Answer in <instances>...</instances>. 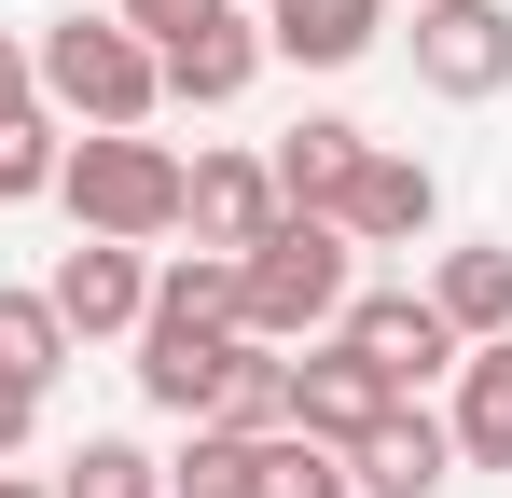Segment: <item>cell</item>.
Instances as JSON below:
<instances>
[{
	"instance_id": "6da1fadb",
	"label": "cell",
	"mask_w": 512,
	"mask_h": 498,
	"mask_svg": "<svg viewBox=\"0 0 512 498\" xmlns=\"http://www.w3.org/2000/svg\"><path fill=\"white\" fill-rule=\"evenodd\" d=\"M346 291H360L346 222L277 208V222L236 249V332H250V346H305V332H333V319H346Z\"/></svg>"
},
{
	"instance_id": "7a4b0ae2",
	"label": "cell",
	"mask_w": 512,
	"mask_h": 498,
	"mask_svg": "<svg viewBox=\"0 0 512 498\" xmlns=\"http://www.w3.org/2000/svg\"><path fill=\"white\" fill-rule=\"evenodd\" d=\"M28 83H42V111H56V125H153V97H167L153 42H139L125 14H84V0L28 42Z\"/></svg>"
},
{
	"instance_id": "3957f363",
	"label": "cell",
	"mask_w": 512,
	"mask_h": 498,
	"mask_svg": "<svg viewBox=\"0 0 512 498\" xmlns=\"http://www.w3.org/2000/svg\"><path fill=\"white\" fill-rule=\"evenodd\" d=\"M56 194H70V222L111 236V249L180 236V153H167V139H139V125H84L70 166H56Z\"/></svg>"
},
{
	"instance_id": "277c9868",
	"label": "cell",
	"mask_w": 512,
	"mask_h": 498,
	"mask_svg": "<svg viewBox=\"0 0 512 498\" xmlns=\"http://www.w3.org/2000/svg\"><path fill=\"white\" fill-rule=\"evenodd\" d=\"M346 346H360V360H374V374H388V388H402V402H416L429 374H457V332H443V305H429V291H346Z\"/></svg>"
},
{
	"instance_id": "5b68a950",
	"label": "cell",
	"mask_w": 512,
	"mask_h": 498,
	"mask_svg": "<svg viewBox=\"0 0 512 498\" xmlns=\"http://www.w3.org/2000/svg\"><path fill=\"white\" fill-rule=\"evenodd\" d=\"M416 83L429 97H499L512 83V14L499 0H416Z\"/></svg>"
},
{
	"instance_id": "8992f818",
	"label": "cell",
	"mask_w": 512,
	"mask_h": 498,
	"mask_svg": "<svg viewBox=\"0 0 512 498\" xmlns=\"http://www.w3.org/2000/svg\"><path fill=\"white\" fill-rule=\"evenodd\" d=\"M42 305L70 319V346H97V332H139V305H153V263L111 236H70L56 249V277H42Z\"/></svg>"
},
{
	"instance_id": "52a82bcc",
	"label": "cell",
	"mask_w": 512,
	"mask_h": 498,
	"mask_svg": "<svg viewBox=\"0 0 512 498\" xmlns=\"http://www.w3.org/2000/svg\"><path fill=\"white\" fill-rule=\"evenodd\" d=\"M236 346H250V332H194V319H153V305H139V402L208 429L222 374H236Z\"/></svg>"
},
{
	"instance_id": "ba28073f",
	"label": "cell",
	"mask_w": 512,
	"mask_h": 498,
	"mask_svg": "<svg viewBox=\"0 0 512 498\" xmlns=\"http://www.w3.org/2000/svg\"><path fill=\"white\" fill-rule=\"evenodd\" d=\"M443 471H457V429L416 415V402H388L346 443V498H443Z\"/></svg>"
},
{
	"instance_id": "9c48e42d",
	"label": "cell",
	"mask_w": 512,
	"mask_h": 498,
	"mask_svg": "<svg viewBox=\"0 0 512 498\" xmlns=\"http://www.w3.org/2000/svg\"><path fill=\"white\" fill-rule=\"evenodd\" d=\"M388 402H402V388H388V374H374V360H360L346 332L291 360V429H305V443H333V457H346V443H360V429H374Z\"/></svg>"
},
{
	"instance_id": "30bf717a",
	"label": "cell",
	"mask_w": 512,
	"mask_h": 498,
	"mask_svg": "<svg viewBox=\"0 0 512 498\" xmlns=\"http://www.w3.org/2000/svg\"><path fill=\"white\" fill-rule=\"evenodd\" d=\"M346 249H416L429 222H443V180H429L416 153H388V139H374V153H360V180H346Z\"/></svg>"
},
{
	"instance_id": "8fae6325",
	"label": "cell",
	"mask_w": 512,
	"mask_h": 498,
	"mask_svg": "<svg viewBox=\"0 0 512 498\" xmlns=\"http://www.w3.org/2000/svg\"><path fill=\"white\" fill-rule=\"evenodd\" d=\"M180 222H194V249H222V263H236V249L277 222V180H263V153H194V166H180Z\"/></svg>"
},
{
	"instance_id": "7c38bea8",
	"label": "cell",
	"mask_w": 512,
	"mask_h": 498,
	"mask_svg": "<svg viewBox=\"0 0 512 498\" xmlns=\"http://www.w3.org/2000/svg\"><path fill=\"white\" fill-rule=\"evenodd\" d=\"M360 153H374V139H360L346 111H305V125H291V139L263 153V180H277V208L333 222V208H346V180H360Z\"/></svg>"
},
{
	"instance_id": "4fadbf2b",
	"label": "cell",
	"mask_w": 512,
	"mask_h": 498,
	"mask_svg": "<svg viewBox=\"0 0 512 498\" xmlns=\"http://www.w3.org/2000/svg\"><path fill=\"white\" fill-rule=\"evenodd\" d=\"M153 70H167V97H180V111H222V97H250V83H263V14H208V28H180Z\"/></svg>"
},
{
	"instance_id": "5bb4252c",
	"label": "cell",
	"mask_w": 512,
	"mask_h": 498,
	"mask_svg": "<svg viewBox=\"0 0 512 498\" xmlns=\"http://www.w3.org/2000/svg\"><path fill=\"white\" fill-rule=\"evenodd\" d=\"M374 28H388V0H263V56H291V70L374 56Z\"/></svg>"
},
{
	"instance_id": "9a60e30c",
	"label": "cell",
	"mask_w": 512,
	"mask_h": 498,
	"mask_svg": "<svg viewBox=\"0 0 512 498\" xmlns=\"http://www.w3.org/2000/svg\"><path fill=\"white\" fill-rule=\"evenodd\" d=\"M457 457L471 471H512V332H485V346H457Z\"/></svg>"
},
{
	"instance_id": "2e32d148",
	"label": "cell",
	"mask_w": 512,
	"mask_h": 498,
	"mask_svg": "<svg viewBox=\"0 0 512 498\" xmlns=\"http://www.w3.org/2000/svg\"><path fill=\"white\" fill-rule=\"evenodd\" d=\"M429 305H443V332H457V346H485V332H512V249H443Z\"/></svg>"
},
{
	"instance_id": "e0dca14e",
	"label": "cell",
	"mask_w": 512,
	"mask_h": 498,
	"mask_svg": "<svg viewBox=\"0 0 512 498\" xmlns=\"http://www.w3.org/2000/svg\"><path fill=\"white\" fill-rule=\"evenodd\" d=\"M208 429H236V443H263V429H291V360H277V346H236V374H222V402H208Z\"/></svg>"
},
{
	"instance_id": "ac0fdd59",
	"label": "cell",
	"mask_w": 512,
	"mask_h": 498,
	"mask_svg": "<svg viewBox=\"0 0 512 498\" xmlns=\"http://www.w3.org/2000/svg\"><path fill=\"white\" fill-rule=\"evenodd\" d=\"M250 498H346V457L305 443V429H263L250 443Z\"/></svg>"
},
{
	"instance_id": "d6986e66",
	"label": "cell",
	"mask_w": 512,
	"mask_h": 498,
	"mask_svg": "<svg viewBox=\"0 0 512 498\" xmlns=\"http://www.w3.org/2000/svg\"><path fill=\"white\" fill-rule=\"evenodd\" d=\"M56 360H70V319L42 291H0V374L14 388H56Z\"/></svg>"
},
{
	"instance_id": "ffe728a7",
	"label": "cell",
	"mask_w": 512,
	"mask_h": 498,
	"mask_svg": "<svg viewBox=\"0 0 512 498\" xmlns=\"http://www.w3.org/2000/svg\"><path fill=\"white\" fill-rule=\"evenodd\" d=\"M56 166H70V125L28 97V111H0V208L14 194H56Z\"/></svg>"
},
{
	"instance_id": "44dd1931",
	"label": "cell",
	"mask_w": 512,
	"mask_h": 498,
	"mask_svg": "<svg viewBox=\"0 0 512 498\" xmlns=\"http://www.w3.org/2000/svg\"><path fill=\"white\" fill-rule=\"evenodd\" d=\"M167 498H250V443H236V429H194L167 457Z\"/></svg>"
},
{
	"instance_id": "7402d4cb",
	"label": "cell",
	"mask_w": 512,
	"mask_h": 498,
	"mask_svg": "<svg viewBox=\"0 0 512 498\" xmlns=\"http://www.w3.org/2000/svg\"><path fill=\"white\" fill-rule=\"evenodd\" d=\"M56 498H167V471H153L139 443H84V457L56 471Z\"/></svg>"
},
{
	"instance_id": "603a6c76",
	"label": "cell",
	"mask_w": 512,
	"mask_h": 498,
	"mask_svg": "<svg viewBox=\"0 0 512 498\" xmlns=\"http://www.w3.org/2000/svg\"><path fill=\"white\" fill-rule=\"evenodd\" d=\"M208 14H222V0H125V28H139V42H153V56H167L180 28H208Z\"/></svg>"
},
{
	"instance_id": "cb8c5ba5",
	"label": "cell",
	"mask_w": 512,
	"mask_h": 498,
	"mask_svg": "<svg viewBox=\"0 0 512 498\" xmlns=\"http://www.w3.org/2000/svg\"><path fill=\"white\" fill-rule=\"evenodd\" d=\"M28 415H42V388H14V374H0V457L28 443Z\"/></svg>"
},
{
	"instance_id": "d4e9b609",
	"label": "cell",
	"mask_w": 512,
	"mask_h": 498,
	"mask_svg": "<svg viewBox=\"0 0 512 498\" xmlns=\"http://www.w3.org/2000/svg\"><path fill=\"white\" fill-rule=\"evenodd\" d=\"M42 83H28V42H0V111H28Z\"/></svg>"
},
{
	"instance_id": "484cf974",
	"label": "cell",
	"mask_w": 512,
	"mask_h": 498,
	"mask_svg": "<svg viewBox=\"0 0 512 498\" xmlns=\"http://www.w3.org/2000/svg\"><path fill=\"white\" fill-rule=\"evenodd\" d=\"M0 498H56V471H0Z\"/></svg>"
},
{
	"instance_id": "4316f807",
	"label": "cell",
	"mask_w": 512,
	"mask_h": 498,
	"mask_svg": "<svg viewBox=\"0 0 512 498\" xmlns=\"http://www.w3.org/2000/svg\"><path fill=\"white\" fill-rule=\"evenodd\" d=\"M56 14H70V0H56Z\"/></svg>"
}]
</instances>
